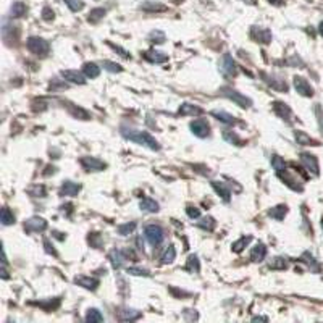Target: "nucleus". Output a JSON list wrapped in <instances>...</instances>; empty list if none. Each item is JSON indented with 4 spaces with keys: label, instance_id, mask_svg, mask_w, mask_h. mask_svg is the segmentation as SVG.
<instances>
[{
    "label": "nucleus",
    "instance_id": "1",
    "mask_svg": "<svg viewBox=\"0 0 323 323\" xmlns=\"http://www.w3.org/2000/svg\"><path fill=\"white\" fill-rule=\"evenodd\" d=\"M121 134L123 138L129 139L131 143H136L139 145H144L150 150H160V145L155 141V138H152L147 131H136V129H126L123 128L121 129Z\"/></svg>",
    "mask_w": 323,
    "mask_h": 323
},
{
    "label": "nucleus",
    "instance_id": "2",
    "mask_svg": "<svg viewBox=\"0 0 323 323\" xmlns=\"http://www.w3.org/2000/svg\"><path fill=\"white\" fill-rule=\"evenodd\" d=\"M144 236H145V239L149 241L150 246L157 248V246H160L163 243L165 233H163L162 226H158V225H147V226L144 228Z\"/></svg>",
    "mask_w": 323,
    "mask_h": 323
},
{
    "label": "nucleus",
    "instance_id": "3",
    "mask_svg": "<svg viewBox=\"0 0 323 323\" xmlns=\"http://www.w3.org/2000/svg\"><path fill=\"white\" fill-rule=\"evenodd\" d=\"M26 45H28L29 52H33V54L37 57H45L49 54V49H50L49 42L42 37H29Z\"/></svg>",
    "mask_w": 323,
    "mask_h": 323
},
{
    "label": "nucleus",
    "instance_id": "4",
    "mask_svg": "<svg viewBox=\"0 0 323 323\" xmlns=\"http://www.w3.org/2000/svg\"><path fill=\"white\" fill-rule=\"evenodd\" d=\"M221 94L225 97L230 99V101H233L234 104H238L239 107H243V108H249L251 105H252V101H251L249 97L243 96V94L238 92V91H234V89H230V87H225V89H221Z\"/></svg>",
    "mask_w": 323,
    "mask_h": 323
},
{
    "label": "nucleus",
    "instance_id": "5",
    "mask_svg": "<svg viewBox=\"0 0 323 323\" xmlns=\"http://www.w3.org/2000/svg\"><path fill=\"white\" fill-rule=\"evenodd\" d=\"M220 72L225 76H236L238 73V67L236 62L233 60V57L230 54H225L220 60Z\"/></svg>",
    "mask_w": 323,
    "mask_h": 323
},
{
    "label": "nucleus",
    "instance_id": "6",
    "mask_svg": "<svg viewBox=\"0 0 323 323\" xmlns=\"http://www.w3.org/2000/svg\"><path fill=\"white\" fill-rule=\"evenodd\" d=\"M47 228V221L40 216H33V218L26 220L25 223V230L28 233H42Z\"/></svg>",
    "mask_w": 323,
    "mask_h": 323
},
{
    "label": "nucleus",
    "instance_id": "7",
    "mask_svg": "<svg viewBox=\"0 0 323 323\" xmlns=\"http://www.w3.org/2000/svg\"><path fill=\"white\" fill-rule=\"evenodd\" d=\"M251 37L254 40H257V42H262V44L272 42V33H270L267 28L254 26V28H252V31H251Z\"/></svg>",
    "mask_w": 323,
    "mask_h": 323
},
{
    "label": "nucleus",
    "instance_id": "8",
    "mask_svg": "<svg viewBox=\"0 0 323 323\" xmlns=\"http://www.w3.org/2000/svg\"><path fill=\"white\" fill-rule=\"evenodd\" d=\"M81 165H83L87 172H102V170L107 167L102 160H99L96 157H83L81 158Z\"/></svg>",
    "mask_w": 323,
    "mask_h": 323
},
{
    "label": "nucleus",
    "instance_id": "9",
    "mask_svg": "<svg viewBox=\"0 0 323 323\" xmlns=\"http://www.w3.org/2000/svg\"><path fill=\"white\" fill-rule=\"evenodd\" d=\"M191 131L196 134L197 138H207L210 134V126L205 120L199 118V120H194L191 123Z\"/></svg>",
    "mask_w": 323,
    "mask_h": 323
},
{
    "label": "nucleus",
    "instance_id": "10",
    "mask_svg": "<svg viewBox=\"0 0 323 323\" xmlns=\"http://www.w3.org/2000/svg\"><path fill=\"white\" fill-rule=\"evenodd\" d=\"M294 87H296V91L304 97H312L314 96L312 86H310L304 78H301V76H296V78H294Z\"/></svg>",
    "mask_w": 323,
    "mask_h": 323
},
{
    "label": "nucleus",
    "instance_id": "11",
    "mask_svg": "<svg viewBox=\"0 0 323 323\" xmlns=\"http://www.w3.org/2000/svg\"><path fill=\"white\" fill-rule=\"evenodd\" d=\"M301 162L305 167V170H309L314 175H319V162H317L315 155H310L307 152H304V154H301Z\"/></svg>",
    "mask_w": 323,
    "mask_h": 323
},
{
    "label": "nucleus",
    "instance_id": "12",
    "mask_svg": "<svg viewBox=\"0 0 323 323\" xmlns=\"http://www.w3.org/2000/svg\"><path fill=\"white\" fill-rule=\"evenodd\" d=\"M108 257H110L111 265H113V268H116V270H120L126 263V254L123 251H118V249L111 251Z\"/></svg>",
    "mask_w": 323,
    "mask_h": 323
},
{
    "label": "nucleus",
    "instance_id": "13",
    "mask_svg": "<svg viewBox=\"0 0 323 323\" xmlns=\"http://www.w3.org/2000/svg\"><path fill=\"white\" fill-rule=\"evenodd\" d=\"M74 283L83 286L84 289H89V291H96L99 287V280L97 278H92V277H76L74 278Z\"/></svg>",
    "mask_w": 323,
    "mask_h": 323
},
{
    "label": "nucleus",
    "instance_id": "14",
    "mask_svg": "<svg viewBox=\"0 0 323 323\" xmlns=\"http://www.w3.org/2000/svg\"><path fill=\"white\" fill-rule=\"evenodd\" d=\"M81 191V186L78 183H73V181H65L60 187V194L62 196H70V197H74L78 196V192Z\"/></svg>",
    "mask_w": 323,
    "mask_h": 323
},
{
    "label": "nucleus",
    "instance_id": "15",
    "mask_svg": "<svg viewBox=\"0 0 323 323\" xmlns=\"http://www.w3.org/2000/svg\"><path fill=\"white\" fill-rule=\"evenodd\" d=\"M212 187L221 196V199L225 202H230L231 199V189L228 187L226 183H223V181H212Z\"/></svg>",
    "mask_w": 323,
    "mask_h": 323
},
{
    "label": "nucleus",
    "instance_id": "16",
    "mask_svg": "<svg viewBox=\"0 0 323 323\" xmlns=\"http://www.w3.org/2000/svg\"><path fill=\"white\" fill-rule=\"evenodd\" d=\"M273 110H275V113L280 116V118L291 121L292 111H291V108L287 107L286 104H283V102H273Z\"/></svg>",
    "mask_w": 323,
    "mask_h": 323
},
{
    "label": "nucleus",
    "instance_id": "17",
    "mask_svg": "<svg viewBox=\"0 0 323 323\" xmlns=\"http://www.w3.org/2000/svg\"><path fill=\"white\" fill-rule=\"evenodd\" d=\"M62 76L65 79L72 81V83H74V84H84L86 83L84 76L81 74L79 72H76V70H63Z\"/></svg>",
    "mask_w": 323,
    "mask_h": 323
},
{
    "label": "nucleus",
    "instance_id": "18",
    "mask_svg": "<svg viewBox=\"0 0 323 323\" xmlns=\"http://www.w3.org/2000/svg\"><path fill=\"white\" fill-rule=\"evenodd\" d=\"M143 315L139 310H134V309H121L118 312V319L121 322H133V320H138L139 317Z\"/></svg>",
    "mask_w": 323,
    "mask_h": 323
},
{
    "label": "nucleus",
    "instance_id": "19",
    "mask_svg": "<svg viewBox=\"0 0 323 323\" xmlns=\"http://www.w3.org/2000/svg\"><path fill=\"white\" fill-rule=\"evenodd\" d=\"M139 207H141V210H143V212H147V214H155V212H158V204L154 201V199H150V197H144L143 201H141Z\"/></svg>",
    "mask_w": 323,
    "mask_h": 323
},
{
    "label": "nucleus",
    "instance_id": "20",
    "mask_svg": "<svg viewBox=\"0 0 323 323\" xmlns=\"http://www.w3.org/2000/svg\"><path fill=\"white\" fill-rule=\"evenodd\" d=\"M267 255V248H265V244H262V243H258L254 249L251 251V260H254V262H262L263 258H265Z\"/></svg>",
    "mask_w": 323,
    "mask_h": 323
},
{
    "label": "nucleus",
    "instance_id": "21",
    "mask_svg": "<svg viewBox=\"0 0 323 323\" xmlns=\"http://www.w3.org/2000/svg\"><path fill=\"white\" fill-rule=\"evenodd\" d=\"M144 57L147 58L149 62H152V63H165V62H168V55H165L163 52H158V50L145 52Z\"/></svg>",
    "mask_w": 323,
    "mask_h": 323
},
{
    "label": "nucleus",
    "instance_id": "22",
    "mask_svg": "<svg viewBox=\"0 0 323 323\" xmlns=\"http://www.w3.org/2000/svg\"><path fill=\"white\" fill-rule=\"evenodd\" d=\"M83 73H84L86 78L94 79V78H97V76L101 74V68H99L96 63L87 62V63H84V67H83Z\"/></svg>",
    "mask_w": 323,
    "mask_h": 323
},
{
    "label": "nucleus",
    "instance_id": "23",
    "mask_svg": "<svg viewBox=\"0 0 323 323\" xmlns=\"http://www.w3.org/2000/svg\"><path fill=\"white\" fill-rule=\"evenodd\" d=\"M179 113L189 115V116H197V115H202V108L197 107V105H192V104H183L179 107Z\"/></svg>",
    "mask_w": 323,
    "mask_h": 323
},
{
    "label": "nucleus",
    "instance_id": "24",
    "mask_svg": "<svg viewBox=\"0 0 323 323\" xmlns=\"http://www.w3.org/2000/svg\"><path fill=\"white\" fill-rule=\"evenodd\" d=\"M212 115H214L218 121L225 123V125H234V123H236V118H234L233 115L226 113V111H223V110H214Z\"/></svg>",
    "mask_w": 323,
    "mask_h": 323
},
{
    "label": "nucleus",
    "instance_id": "25",
    "mask_svg": "<svg viewBox=\"0 0 323 323\" xmlns=\"http://www.w3.org/2000/svg\"><path fill=\"white\" fill-rule=\"evenodd\" d=\"M287 214V207L286 205H277V207H273L272 210H268V215L272 216V218L281 221L285 218V215Z\"/></svg>",
    "mask_w": 323,
    "mask_h": 323
},
{
    "label": "nucleus",
    "instance_id": "26",
    "mask_svg": "<svg viewBox=\"0 0 323 323\" xmlns=\"http://www.w3.org/2000/svg\"><path fill=\"white\" fill-rule=\"evenodd\" d=\"M105 13H107V11H105V8H94V10H91L89 16H87V21L92 23V25H96V23H99V21L104 18Z\"/></svg>",
    "mask_w": 323,
    "mask_h": 323
},
{
    "label": "nucleus",
    "instance_id": "27",
    "mask_svg": "<svg viewBox=\"0 0 323 323\" xmlns=\"http://www.w3.org/2000/svg\"><path fill=\"white\" fill-rule=\"evenodd\" d=\"M0 221H2L3 226H8V225H13L15 223V215L10 212L8 207H3L2 209V215H0Z\"/></svg>",
    "mask_w": 323,
    "mask_h": 323
},
{
    "label": "nucleus",
    "instance_id": "28",
    "mask_svg": "<svg viewBox=\"0 0 323 323\" xmlns=\"http://www.w3.org/2000/svg\"><path fill=\"white\" fill-rule=\"evenodd\" d=\"M39 307H42L47 312L50 310H55L58 305H60V297H54V299H49V301H44V302H36Z\"/></svg>",
    "mask_w": 323,
    "mask_h": 323
},
{
    "label": "nucleus",
    "instance_id": "29",
    "mask_svg": "<svg viewBox=\"0 0 323 323\" xmlns=\"http://www.w3.org/2000/svg\"><path fill=\"white\" fill-rule=\"evenodd\" d=\"M296 141H297V144H301V145H317L315 141L307 136L304 131H296Z\"/></svg>",
    "mask_w": 323,
    "mask_h": 323
},
{
    "label": "nucleus",
    "instance_id": "30",
    "mask_svg": "<svg viewBox=\"0 0 323 323\" xmlns=\"http://www.w3.org/2000/svg\"><path fill=\"white\" fill-rule=\"evenodd\" d=\"M267 83L273 87V89L277 91H287V84L285 83V79H277V78H272V76H268V79H265Z\"/></svg>",
    "mask_w": 323,
    "mask_h": 323
},
{
    "label": "nucleus",
    "instance_id": "31",
    "mask_svg": "<svg viewBox=\"0 0 323 323\" xmlns=\"http://www.w3.org/2000/svg\"><path fill=\"white\" fill-rule=\"evenodd\" d=\"M86 322H104V315L101 314V310L99 309H89L87 310V314H86V319H84Z\"/></svg>",
    "mask_w": 323,
    "mask_h": 323
},
{
    "label": "nucleus",
    "instance_id": "32",
    "mask_svg": "<svg viewBox=\"0 0 323 323\" xmlns=\"http://www.w3.org/2000/svg\"><path fill=\"white\" fill-rule=\"evenodd\" d=\"M186 270H189L191 273H199V270H201V263H199L197 255H189V258H187Z\"/></svg>",
    "mask_w": 323,
    "mask_h": 323
},
{
    "label": "nucleus",
    "instance_id": "33",
    "mask_svg": "<svg viewBox=\"0 0 323 323\" xmlns=\"http://www.w3.org/2000/svg\"><path fill=\"white\" fill-rule=\"evenodd\" d=\"M25 13H26V5L23 2H15L11 5V16H13V18H20V16H23Z\"/></svg>",
    "mask_w": 323,
    "mask_h": 323
},
{
    "label": "nucleus",
    "instance_id": "34",
    "mask_svg": "<svg viewBox=\"0 0 323 323\" xmlns=\"http://www.w3.org/2000/svg\"><path fill=\"white\" fill-rule=\"evenodd\" d=\"M272 167L277 173H281V172H285V170H286V163L280 155H272Z\"/></svg>",
    "mask_w": 323,
    "mask_h": 323
},
{
    "label": "nucleus",
    "instance_id": "35",
    "mask_svg": "<svg viewBox=\"0 0 323 323\" xmlns=\"http://www.w3.org/2000/svg\"><path fill=\"white\" fill-rule=\"evenodd\" d=\"M223 139H225L226 143L234 144V145H243V141H241V138L238 136L236 133H233V131H225V133H223Z\"/></svg>",
    "mask_w": 323,
    "mask_h": 323
},
{
    "label": "nucleus",
    "instance_id": "36",
    "mask_svg": "<svg viewBox=\"0 0 323 323\" xmlns=\"http://www.w3.org/2000/svg\"><path fill=\"white\" fill-rule=\"evenodd\" d=\"M268 267L272 270H285L287 267V262L283 257H275V258H272V262L268 263Z\"/></svg>",
    "mask_w": 323,
    "mask_h": 323
},
{
    "label": "nucleus",
    "instance_id": "37",
    "mask_svg": "<svg viewBox=\"0 0 323 323\" xmlns=\"http://www.w3.org/2000/svg\"><path fill=\"white\" fill-rule=\"evenodd\" d=\"M176 258V249L173 244L168 246V249L165 251V254L162 255V263H172Z\"/></svg>",
    "mask_w": 323,
    "mask_h": 323
},
{
    "label": "nucleus",
    "instance_id": "38",
    "mask_svg": "<svg viewBox=\"0 0 323 323\" xmlns=\"http://www.w3.org/2000/svg\"><path fill=\"white\" fill-rule=\"evenodd\" d=\"M141 8L145 10V11H165L167 7L162 3H154V2H144L141 5Z\"/></svg>",
    "mask_w": 323,
    "mask_h": 323
},
{
    "label": "nucleus",
    "instance_id": "39",
    "mask_svg": "<svg viewBox=\"0 0 323 323\" xmlns=\"http://www.w3.org/2000/svg\"><path fill=\"white\" fill-rule=\"evenodd\" d=\"M197 225L201 228H204V230L212 231L215 228V225H216V221H215V218H212V216H204V218H201V221H199Z\"/></svg>",
    "mask_w": 323,
    "mask_h": 323
},
{
    "label": "nucleus",
    "instance_id": "40",
    "mask_svg": "<svg viewBox=\"0 0 323 323\" xmlns=\"http://www.w3.org/2000/svg\"><path fill=\"white\" fill-rule=\"evenodd\" d=\"M251 241H252V236H243V238L238 239L236 243L233 244V251L234 252H243V249L251 243Z\"/></svg>",
    "mask_w": 323,
    "mask_h": 323
},
{
    "label": "nucleus",
    "instance_id": "41",
    "mask_svg": "<svg viewBox=\"0 0 323 323\" xmlns=\"http://www.w3.org/2000/svg\"><path fill=\"white\" fill-rule=\"evenodd\" d=\"M134 230H136V223L131 221V223H125V225H120L118 226V233L121 236H128V234H131Z\"/></svg>",
    "mask_w": 323,
    "mask_h": 323
},
{
    "label": "nucleus",
    "instance_id": "42",
    "mask_svg": "<svg viewBox=\"0 0 323 323\" xmlns=\"http://www.w3.org/2000/svg\"><path fill=\"white\" fill-rule=\"evenodd\" d=\"M65 3L68 5V8L72 10V11H81L84 8V2L83 0H65Z\"/></svg>",
    "mask_w": 323,
    "mask_h": 323
},
{
    "label": "nucleus",
    "instance_id": "43",
    "mask_svg": "<svg viewBox=\"0 0 323 323\" xmlns=\"http://www.w3.org/2000/svg\"><path fill=\"white\" fill-rule=\"evenodd\" d=\"M102 67H104V70H107V72H110V73H121L123 72V68L118 63H113V62H108V60H104Z\"/></svg>",
    "mask_w": 323,
    "mask_h": 323
},
{
    "label": "nucleus",
    "instance_id": "44",
    "mask_svg": "<svg viewBox=\"0 0 323 323\" xmlns=\"http://www.w3.org/2000/svg\"><path fill=\"white\" fill-rule=\"evenodd\" d=\"M149 40L154 44H163L165 42V34H163L162 31H152L149 34Z\"/></svg>",
    "mask_w": 323,
    "mask_h": 323
},
{
    "label": "nucleus",
    "instance_id": "45",
    "mask_svg": "<svg viewBox=\"0 0 323 323\" xmlns=\"http://www.w3.org/2000/svg\"><path fill=\"white\" fill-rule=\"evenodd\" d=\"M126 272L129 275H134V277H150V272L145 268H138V267H129Z\"/></svg>",
    "mask_w": 323,
    "mask_h": 323
},
{
    "label": "nucleus",
    "instance_id": "46",
    "mask_svg": "<svg viewBox=\"0 0 323 323\" xmlns=\"http://www.w3.org/2000/svg\"><path fill=\"white\" fill-rule=\"evenodd\" d=\"M28 192L31 194L34 197H45V187L44 186H34V187H29Z\"/></svg>",
    "mask_w": 323,
    "mask_h": 323
},
{
    "label": "nucleus",
    "instance_id": "47",
    "mask_svg": "<svg viewBox=\"0 0 323 323\" xmlns=\"http://www.w3.org/2000/svg\"><path fill=\"white\" fill-rule=\"evenodd\" d=\"M68 110L72 111V113L76 116V118L79 116L81 120H87V113H86L83 108H78V107H73V105H68Z\"/></svg>",
    "mask_w": 323,
    "mask_h": 323
},
{
    "label": "nucleus",
    "instance_id": "48",
    "mask_svg": "<svg viewBox=\"0 0 323 323\" xmlns=\"http://www.w3.org/2000/svg\"><path fill=\"white\" fill-rule=\"evenodd\" d=\"M186 214H187V216H189V218H199V216H201V210H199L197 207H192V205H189V207L186 209Z\"/></svg>",
    "mask_w": 323,
    "mask_h": 323
},
{
    "label": "nucleus",
    "instance_id": "49",
    "mask_svg": "<svg viewBox=\"0 0 323 323\" xmlns=\"http://www.w3.org/2000/svg\"><path fill=\"white\" fill-rule=\"evenodd\" d=\"M183 317L187 322H192V320H197L199 319V315L196 314V310H192V309H186L184 312H183Z\"/></svg>",
    "mask_w": 323,
    "mask_h": 323
},
{
    "label": "nucleus",
    "instance_id": "50",
    "mask_svg": "<svg viewBox=\"0 0 323 323\" xmlns=\"http://www.w3.org/2000/svg\"><path fill=\"white\" fill-rule=\"evenodd\" d=\"M89 243L94 246V248H101V243H102V239L101 236H99L97 233H92L91 236H89Z\"/></svg>",
    "mask_w": 323,
    "mask_h": 323
},
{
    "label": "nucleus",
    "instance_id": "51",
    "mask_svg": "<svg viewBox=\"0 0 323 323\" xmlns=\"http://www.w3.org/2000/svg\"><path fill=\"white\" fill-rule=\"evenodd\" d=\"M54 10L52 8H49V7H44V10H42V18L45 20V21H52L54 20Z\"/></svg>",
    "mask_w": 323,
    "mask_h": 323
},
{
    "label": "nucleus",
    "instance_id": "52",
    "mask_svg": "<svg viewBox=\"0 0 323 323\" xmlns=\"http://www.w3.org/2000/svg\"><path fill=\"white\" fill-rule=\"evenodd\" d=\"M44 248H45V252H47V254H50V255L57 257V251L54 249V246L50 244V241H49V239H44Z\"/></svg>",
    "mask_w": 323,
    "mask_h": 323
},
{
    "label": "nucleus",
    "instance_id": "53",
    "mask_svg": "<svg viewBox=\"0 0 323 323\" xmlns=\"http://www.w3.org/2000/svg\"><path fill=\"white\" fill-rule=\"evenodd\" d=\"M108 45H110V47H111V49H113V50H116V52H120V55H121L123 58H129V57H131V55H129V54H128V52L125 50V49H121V47H120V45H115V44H111V42H108Z\"/></svg>",
    "mask_w": 323,
    "mask_h": 323
},
{
    "label": "nucleus",
    "instance_id": "54",
    "mask_svg": "<svg viewBox=\"0 0 323 323\" xmlns=\"http://www.w3.org/2000/svg\"><path fill=\"white\" fill-rule=\"evenodd\" d=\"M252 322H268V319H267V317H254Z\"/></svg>",
    "mask_w": 323,
    "mask_h": 323
},
{
    "label": "nucleus",
    "instance_id": "55",
    "mask_svg": "<svg viewBox=\"0 0 323 323\" xmlns=\"http://www.w3.org/2000/svg\"><path fill=\"white\" fill-rule=\"evenodd\" d=\"M241 2L248 3V5H255V3H257V0H241Z\"/></svg>",
    "mask_w": 323,
    "mask_h": 323
},
{
    "label": "nucleus",
    "instance_id": "56",
    "mask_svg": "<svg viewBox=\"0 0 323 323\" xmlns=\"http://www.w3.org/2000/svg\"><path fill=\"white\" fill-rule=\"evenodd\" d=\"M54 234H55V236H57V238H58V239H62V241H63V239H65V236H62V233H58V231H55V233H54Z\"/></svg>",
    "mask_w": 323,
    "mask_h": 323
},
{
    "label": "nucleus",
    "instance_id": "57",
    "mask_svg": "<svg viewBox=\"0 0 323 323\" xmlns=\"http://www.w3.org/2000/svg\"><path fill=\"white\" fill-rule=\"evenodd\" d=\"M319 31H320V34H322V36H323V21L320 23V28H319Z\"/></svg>",
    "mask_w": 323,
    "mask_h": 323
},
{
    "label": "nucleus",
    "instance_id": "58",
    "mask_svg": "<svg viewBox=\"0 0 323 323\" xmlns=\"http://www.w3.org/2000/svg\"><path fill=\"white\" fill-rule=\"evenodd\" d=\"M270 2H273V3H280V0H270Z\"/></svg>",
    "mask_w": 323,
    "mask_h": 323
},
{
    "label": "nucleus",
    "instance_id": "59",
    "mask_svg": "<svg viewBox=\"0 0 323 323\" xmlns=\"http://www.w3.org/2000/svg\"><path fill=\"white\" fill-rule=\"evenodd\" d=\"M322 228H323V218H322Z\"/></svg>",
    "mask_w": 323,
    "mask_h": 323
},
{
    "label": "nucleus",
    "instance_id": "60",
    "mask_svg": "<svg viewBox=\"0 0 323 323\" xmlns=\"http://www.w3.org/2000/svg\"><path fill=\"white\" fill-rule=\"evenodd\" d=\"M322 131H323V125H322Z\"/></svg>",
    "mask_w": 323,
    "mask_h": 323
}]
</instances>
